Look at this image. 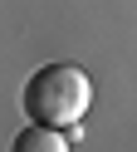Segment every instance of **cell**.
Here are the masks:
<instances>
[{
    "label": "cell",
    "mask_w": 137,
    "mask_h": 152,
    "mask_svg": "<svg viewBox=\"0 0 137 152\" xmlns=\"http://www.w3.org/2000/svg\"><path fill=\"white\" fill-rule=\"evenodd\" d=\"M78 132H64V128H49V123H29L25 132L15 137V152H68Z\"/></svg>",
    "instance_id": "obj_2"
},
{
    "label": "cell",
    "mask_w": 137,
    "mask_h": 152,
    "mask_svg": "<svg viewBox=\"0 0 137 152\" xmlns=\"http://www.w3.org/2000/svg\"><path fill=\"white\" fill-rule=\"evenodd\" d=\"M88 103H93V79L78 64H44L29 74L25 83V113L29 123H49V128L74 132L83 123Z\"/></svg>",
    "instance_id": "obj_1"
}]
</instances>
